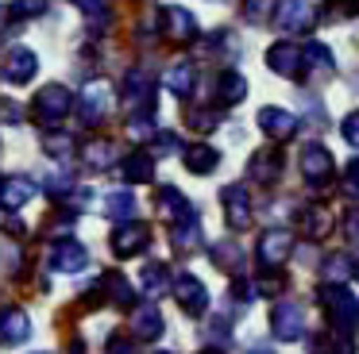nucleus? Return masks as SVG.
Segmentation results:
<instances>
[{"label": "nucleus", "mask_w": 359, "mask_h": 354, "mask_svg": "<svg viewBox=\"0 0 359 354\" xmlns=\"http://www.w3.org/2000/svg\"><path fill=\"white\" fill-rule=\"evenodd\" d=\"M320 304H325V316H328V327H332V335H344L351 339L359 331V300L351 297L344 285H320Z\"/></svg>", "instance_id": "1"}, {"label": "nucleus", "mask_w": 359, "mask_h": 354, "mask_svg": "<svg viewBox=\"0 0 359 354\" xmlns=\"http://www.w3.org/2000/svg\"><path fill=\"white\" fill-rule=\"evenodd\" d=\"M74 104H78V97H74L66 85H58V81L43 85V89L35 92V100H32V108H35V115H39L43 127H55V123H62L66 115L74 112Z\"/></svg>", "instance_id": "2"}, {"label": "nucleus", "mask_w": 359, "mask_h": 354, "mask_svg": "<svg viewBox=\"0 0 359 354\" xmlns=\"http://www.w3.org/2000/svg\"><path fill=\"white\" fill-rule=\"evenodd\" d=\"M120 104L132 115H151L155 112V81L147 69H128L124 89H120Z\"/></svg>", "instance_id": "3"}, {"label": "nucleus", "mask_w": 359, "mask_h": 354, "mask_svg": "<svg viewBox=\"0 0 359 354\" xmlns=\"http://www.w3.org/2000/svg\"><path fill=\"white\" fill-rule=\"evenodd\" d=\"M78 120L86 127H97V123L109 120V108H112V89L104 81H86L78 89Z\"/></svg>", "instance_id": "4"}, {"label": "nucleus", "mask_w": 359, "mask_h": 354, "mask_svg": "<svg viewBox=\"0 0 359 354\" xmlns=\"http://www.w3.org/2000/svg\"><path fill=\"white\" fill-rule=\"evenodd\" d=\"M302 174H305V185H309V189H328L332 177H336L332 154L320 143H305L302 146Z\"/></svg>", "instance_id": "5"}, {"label": "nucleus", "mask_w": 359, "mask_h": 354, "mask_svg": "<svg viewBox=\"0 0 359 354\" xmlns=\"http://www.w3.org/2000/svg\"><path fill=\"white\" fill-rule=\"evenodd\" d=\"M35 69H39V58H35L32 46L16 43L4 50V62H0V81L4 85H32Z\"/></svg>", "instance_id": "6"}, {"label": "nucleus", "mask_w": 359, "mask_h": 354, "mask_svg": "<svg viewBox=\"0 0 359 354\" xmlns=\"http://www.w3.org/2000/svg\"><path fill=\"white\" fill-rule=\"evenodd\" d=\"M271 331L278 343H297V339H305V308L297 304V300H278L271 312Z\"/></svg>", "instance_id": "7"}, {"label": "nucleus", "mask_w": 359, "mask_h": 354, "mask_svg": "<svg viewBox=\"0 0 359 354\" xmlns=\"http://www.w3.org/2000/svg\"><path fill=\"white\" fill-rule=\"evenodd\" d=\"M259 269H282V262H290V254H294V235L282 227H271L259 235Z\"/></svg>", "instance_id": "8"}, {"label": "nucleus", "mask_w": 359, "mask_h": 354, "mask_svg": "<svg viewBox=\"0 0 359 354\" xmlns=\"http://www.w3.org/2000/svg\"><path fill=\"white\" fill-rule=\"evenodd\" d=\"M109 246H112L116 258H135V254H143L151 246V227L140 223V220H128L109 235Z\"/></svg>", "instance_id": "9"}, {"label": "nucleus", "mask_w": 359, "mask_h": 354, "mask_svg": "<svg viewBox=\"0 0 359 354\" xmlns=\"http://www.w3.org/2000/svg\"><path fill=\"white\" fill-rule=\"evenodd\" d=\"M317 20H320V12L309 0H282L278 12H274V23H278L286 35H305V31H313Z\"/></svg>", "instance_id": "10"}, {"label": "nucleus", "mask_w": 359, "mask_h": 354, "mask_svg": "<svg viewBox=\"0 0 359 354\" xmlns=\"http://www.w3.org/2000/svg\"><path fill=\"white\" fill-rule=\"evenodd\" d=\"M220 200H224V220L232 231H248L251 223H255V208H251L248 185H228V189L220 192Z\"/></svg>", "instance_id": "11"}, {"label": "nucleus", "mask_w": 359, "mask_h": 354, "mask_svg": "<svg viewBox=\"0 0 359 354\" xmlns=\"http://www.w3.org/2000/svg\"><path fill=\"white\" fill-rule=\"evenodd\" d=\"M158 27L170 43H194L197 38V20L182 4H163L158 8Z\"/></svg>", "instance_id": "12"}, {"label": "nucleus", "mask_w": 359, "mask_h": 354, "mask_svg": "<svg viewBox=\"0 0 359 354\" xmlns=\"http://www.w3.org/2000/svg\"><path fill=\"white\" fill-rule=\"evenodd\" d=\"M255 123H259V131H263L266 139H274V143H282V139H290V135L297 131V115L286 112V108H278V104L259 108V112H255Z\"/></svg>", "instance_id": "13"}, {"label": "nucleus", "mask_w": 359, "mask_h": 354, "mask_svg": "<svg viewBox=\"0 0 359 354\" xmlns=\"http://www.w3.org/2000/svg\"><path fill=\"white\" fill-rule=\"evenodd\" d=\"M174 297H178V304H182L186 316H205L209 312V289H205V281H197L194 274H182L178 281H174Z\"/></svg>", "instance_id": "14"}, {"label": "nucleus", "mask_w": 359, "mask_h": 354, "mask_svg": "<svg viewBox=\"0 0 359 354\" xmlns=\"http://www.w3.org/2000/svg\"><path fill=\"white\" fill-rule=\"evenodd\" d=\"M336 73V58L325 43H309L302 46V77L305 81H325Z\"/></svg>", "instance_id": "15"}, {"label": "nucleus", "mask_w": 359, "mask_h": 354, "mask_svg": "<svg viewBox=\"0 0 359 354\" xmlns=\"http://www.w3.org/2000/svg\"><path fill=\"white\" fill-rule=\"evenodd\" d=\"M32 339V320H27L24 308L8 304V308H0V343L4 346H20Z\"/></svg>", "instance_id": "16"}, {"label": "nucleus", "mask_w": 359, "mask_h": 354, "mask_svg": "<svg viewBox=\"0 0 359 354\" xmlns=\"http://www.w3.org/2000/svg\"><path fill=\"white\" fill-rule=\"evenodd\" d=\"M266 66L278 77H302V46H294L290 38H278L266 50Z\"/></svg>", "instance_id": "17"}, {"label": "nucleus", "mask_w": 359, "mask_h": 354, "mask_svg": "<svg viewBox=\"0 0 359 354\" xmlns=\"http://www.w3.org/2000/svg\"><path fill=\"white\" fill-rule=\"evenodd\" d=\"M86 266H89L86 246L74 243V239H58L55 250H50V269H58V274H81Z\"/></svg>", "instance_id": "18"}, {"label": "nucleus", "mask_w": 359, "mask_h": 354, "mask_svg": "<svg viewBox=\"0 0 359 354\" xmlns=\"http://www.w3.org/2000/svg\"><path fill=\"white\" fill-rule=\"evenodd\" d=\"M163 335V312H158L155 304H140L132 312V339H143V343H155V339Z\"/></svg>", "instance_id": "19"}, {"label": "nucleus", "mask_w": 359, "mask_h": 354, "mask_svg": "<svg viewBox=\"0 0 359 354\" xmlns=\"http://www.w3.org/2000/svg\"><path fill=\"white\" fill-rule=\"evenodd\" d=\"M182 162H186V169L194 177H205V174H212V169L220 166V150L209 146V143H189L186 150H182Z\"/></svg>", "instance_id": "20"}, {"label": "nucleus", "mask_w": 359, "mask_h": 354, "mask_svg": "<svg viewBox=\"0 0 359 354\" xmlns=\"http://www.w3.org/2000/svg\"><path fill=\"white\" fill-rule=\"evenodd\" d=\"M39 192V185L32 177H8L4 189H0V204L8 208V212H20L24 204H32V197Z\"/></svg>", "instance_id": "21"}, {"label": "nucleus", "mask_w": 359, "mask_h": 354, "mask_svg": "<svg viewBox=\"0 0 359 354\" xmlns=\"http://www.w3.org/2000/svg\"><path fill=\"white\" fill-rule=\"evenodd\" d=\"M158 208H163V215L170 223H186V220H197V208L189 204L186 197H182L174 185H166V189H158Z\"/></svg>", "instance_id": "22"}, {"label": "nucleus", "mask_w": 359, "mask_h": 354, "mask_svg": "<svg viewBox=\"0 0 359 354\" xmlns=\"http://www.w3.org/2000/svg\"><path fill=\"white\" fill-rule=\"evenodd\" d=\"M163 85H166V92H174V97H189L194 85H197V66L194 62H174V66L163 73Z\"/></svg>", "instance_id": "23"}, {"label": "nucleus", "mask_w": 359, "mask_h": 354, "mask_svg": "<svg viewBox=\"0 0 359 354\" xmlns=\"http://www.w3.org/2000/svg\"><path fill=\"white\" fill-rule=\"evenodd\" d=\"M104 215H109V220H116V223H128V220H135V215H140V200H135V192H109V197H104Z\"/></svg>", "instance_id": "24"}, {"label": "nucleus", "mask_w": 359, "mask_h": 354, "mask_svg": "<svg viewBox=\"0 0 359 354\" xmlns=\"http://www.w3.org/2000/svg\"><path fill=\"white\" fill-rule=\"evenodd\" d=\"M251 177L255 181H263V185H274L278 181V174H282V154L274 150V146H266V150H259L255 158H251Z\"/></svg>", "instance_id": "25"}, {"label": "nucleus", "mask_w": 359, "mask_h": 354, "mask_svg": "<svg viewBox=\"0 0 359 354\" xmlns=\"http://www.w3.org/2000/svg\"><path fill=\"white\" fill-rule=\"evenodd\" d=\"M81 162H86V169H93V174H101V169L116 166V143H109V139L86 143V150H81Z\"/></svg>", "instance_id": "26"}, {"label": "nucleus", "mask_w": 359, "mask_h": 354, "mask_svg": "<svg viewBox=\"0 0 359 354\" xmlns=\"http://www.w3.org/2000/svg\"><path fill=\"white\" fill-rule=\"evenodd\" d=\"M120 177H124L128 185H147L155 181V158L151 154H132V158H124V166H120Z\"/></svg>", "instance_id": "27"}, {"label": "nucleus", "mask_w": 359, "mask_h": 354, "mask_svg": "<svg viewBox=\"0 0 359 354\" xmlns=\"http://www.w3.org/2000/svg\"><path fill=\"white\" fill-rule=\"evenodd\" d=\"M320 277H325L328 285H344L348 277H355V262H351V254L332 250L325 258V266H320Z\"/></svg>", "instance_id": "28"}, {"label": "nucleus", "mask_w": 359, "mask_h": 354, "mask_svg": "<svg viewBox=\"0 0 359 354\" xmlns=\"http://www.w3.org/2000/svg\"><path fill=\"white\" fill-rule=\"evenodd\" d=\"M243 97H248V81H243L236 69H224V73L217 77V100L232 108V104H240Z\"/></svg>", "instance_id": "29"}, {"label": "nucleus", "mask_w": 359, "mask_h": 354, "mask_svg": "<svg viewBox=\"0 0 359 354\" xmlns=\"http://www.w3.org/2000/svg\"><path fill=\"white\" fill-rule=\"evenodd\" d=\"M297 231H302V235H309V239H325L328 212L320 204H305L302 212H297Z\"/></svg>", "instance_id": "30"}, {"label": "nucleus", "mask_w": 359, "mask_h": 354, "mask_svg": "<svg viewBox=\"0 0 359 354\" xmlns=\"http://www.w3.org/2000/svg\"><path fill=\"white\" fill-rule=\"evenodd\" d=\"M174 250L178 254H194L197 246L205 243L201 239V220H186V223H174V235H170Z\"/></svg>", "instance_id": "31"}, {"label": "nucleus", "mask_w": 359, "mask_h": 354, "mask_svg": "<svg viewBox=\"0 0 359 354\" xmlns=\"http://www.w3.org/2000/svg\"><path fill=\"white\" fill-rule=\"evenodd\" d=\"M212 262H217V269H224L232 277L243 274V250L236 243H217L212 246Z\"/></svg>", "instance_id": "32"}, {"label": "nucleus", "mask_w": 359, "mask_h": 354, "mask_svg": "<svg viewBox=\"0 0 359 354\" xmlns=\"http://www.w3.org/2000/svg\"><path fill=\"white\" fill-rule=\"evenodd\" d=\"M166 285H170V274H166L163 262H151V266H143L140 289L147 292V297H158V292H166Z\"/></svg>", "instance_id": "33"}, {"label": "nucleus", "mask_w": 359, "mask_h": 354, "mask_svg": "<svg viewBox=\"0 0 359 354\" xmlns=\"http://www.w3.org/2000/svg\"><path fill=\"white\" fill-rule=\"evenodd\" d=\"M205 54H224V58H240V38L232 31H212L209 38L201 43Z\"/></svg>", "instance_id": "34"}, {"label": "nucleus", "mask_w": 359, "mask_h": 354, "mask_svg": "<svg viewBox=\"0 0 359 354\" xmlns=\"http://www.w3.org/2000/svg\"><path fill=\"white\" fill-rule=\"evenodd\" d=\"M359 15V0H325L320 4V20L325 23H344Z\"/></svg>", "instance_id": "35"}, {"label": "nucleus", "mask_w": 359, "mask_h": 354, "mask_svg": "<svg viewBox=\"0 0 359 354\" xmlns=\"http://www.w3.org/2000/svg\"><path fill=\"white\" fill-rule=\"evenodd\" d=\"M43 154L66 162V158L74 154V139L66 135V131H43Z\"/></svg>", "instance_id": "36"}, {"label": "nucleus", "mask_w": 359, "mask_h": 354, "mask_svg": "<svg viewBox=\"0 0 359 354\" xmlns=\"http://www.w3.org/2000/svg\"><path fill=\"white\" fill-rule=\"evenodd\" d=\"M104 289H109V297H112V304H120V308H128L135 300V289H132V281L128 277H120V274H104Z\"/></svg>", "instance_id": "37"}, {"label": "nucleus", "mask_w": 359, "mask_h": 354, "mask_svg": "<svg viewBox=\"0 0 359 354\" xmlns=\"http://www.w3.org/2000/svg\"><path fill=\"white\" fill-rule=\"evenodd\" d=\"M274 12H278V0H243V20L248 23H271Z\"/></svg>", "instance_id": "38"}, {"label": "nucleus", "mask_w": 359, "mask_h": 354, "mask_svg": "<svg viewBox=\"0 0 359 354\" xmlns=\"http://www.w3.org/2000/svg\"><path fill=\"white\" fill-rule=\"evenodd\" d=\"M74 227H78V208H66L62 215H55V220L43 223V235H50V239H66V235H74Z\"/></svg>", "instance_id": "39"}, {"label": "nucleus", "mask_w": 359, "mask_h": 354, "mask_svg": "<svg viewBox=\"0 0 359 354\" xmlns=\"http://www.w3.org/2000/svg\"><path fill=\"white\" fill-rule=\"evenodd\" d=\"M255 285H259V297H278L286 289V274L282 269H259Z\"/></svg>", "instance_id": "40"}, {"label": "nucleus", "mask_w": 359, "mask_h": 354, "mask_svg": "<svg viewBox=\"0 0 359 354\" xmlns=\"http://www.w3.org/2000/svg\"><path fill=\"white\" fill-rule=\"evenodd\" d=\"M186 120H189V127H194V131H201V135H205V131H212L220 120H224V112H217V108H194Z\"/></svg>", "instance_id": "41"}, {"label": "nucleus", "mask_w": 359, "mask_h": 354, "mask_svg": "<svg viewBox=\"0 0 359 354\" xmlns=\"http://www.w3.org/2000/svg\"><path fill=\"white\" fill-rule=\"evenodd\" d=\"M43 192H47V197H55V200L70 197V192H74V174H55V177H47V181H43Z\"/></svg>", "instance_id": "42"}, {"label": "nucleus", "mask_w": 359, "mask_h": 354, "mask_svg": "<svg viewBox=\"0 0 359 354\" xmlns=\"http://www.w3.org/2000/svg\"><path fill=\"white\" fill-rule=\"evenodd\" d=\"M232 297H236V304H251V300L259 297V285L240 274V277H232Z\"/></svg>", "instance_id": "43"}, {"label": "nucleus", "mask_w": 359, "mask_h": 354, "mask_svg": "<svg viewBox=\"0 0 359 354\" xmlns=\"http://www.w3.org/2000/svg\"><path fill=\"white\" fill-rule=\"evenodd\" d=\"M8 12H12V20H24V15H43V12H47V0H12Z\"/></svg>", "instance_id": "44"}, {"label": "nucleus", "mask_w": 359, "mask_h": 354, "mask_svg": "<svg viewBox=\"0 0 359 354\" xmlns=\"http://www.w3.org/2000/svg\"><path fill=\"white\" fill-rule=\"evenodd\" d=\"M340 135H344V143H348V146H359V108H351V112L344 115Z\"/></svg>", "instance_id": "45"}, {"label": "nucleus", "mask_w": 359, "mask_h": 354, "mask_svg": "<svg viewBox=\"0 0 359 354\" xmlns=\"http://www.w3.org/2000/svg\"><path fill=\"white\" fill-rule=\"evenodd\" d=\"M340 185H344V192H348L351 200H359V158H351V162H348V169H344Z\"/></svg>", "instance_id": "46"}, {"label": "nucleus", "mask_w": 359, "mask_h": 354, "mask_svg": "<svg viewBox=\"0 0 359 354\" xmlns=\"http://www.w3.org/2000/svg\"><path fill=\"white\" fill-rule=\"evenodd\" d=\"M155 143H158L155 150H158V154H166V158H170V154H178V150H182V139L174 135V131H158V135H155Z\"/></svg>", "instance_id": "47"}, {"label": "nucleus", "mask_w": 359, "mask_h": 354, "mask_svg": "<svg viewBox=\"0 0 359 354\" xmlns=\"http://www.w3.org/2000/svg\"><path fill=\"white\" fill-rule=\"evenodd\" d=\"M104 354H135V339H124V335H112Z\"/></svg>", "instance_id": "48"}, {"label": "nucleus", "mask_w": 359, "mask_h": 354, "mask_svg": "<svg viewBox=\"0 0 359 354\" xmlns=\"http://www.w3.org/2000/svg\"><path fill=\"white\" fill-rule=\"evenodd\" d=\"M344 231H348V243H351V246H359V204H355V208H348Z\"/></svg>", "instance_id": "49"}, {"label": "nucleus", "mask_w": 359, "mask_h": 354, "mask_svg": "<svg viewBox=\"0 0 359 354\" xmlns=\"http://www.w3.org/2000/svg\"><path fill=\"white\" fill-rule=\"evenodd\" d=\"M0 120L4 123H24V108L12 104V100H0Z\"/></svg>", "instance_id": "50"}, {"label": "nucleus", "mask_w": 359, "mask_h": 354, "mask_svg": "<svg viewBox=\"0 0 359 354\" xmlns=\"http://www.w3.org/2000/svg\"><path fill=\"white\" fill-rule=\"evenodd\" d=\"M74 8H81L86 15H104V8H109V0H70Z\"/></svg>", "instance_id": "51"}, {"label": "nucleus", "mask_w": 359, "mask_h": 354, "mask_svg": "<svg viewBox=\"0 0 359 354\" xmlns=\"http://www.w3.org/2000/svg\"><path fill=\"white\" fill-rule=\"evenodd\" d=\"M251 354H274V351H266V346H255V351H251Z\"/></svg>", "instance_id": "52"}, {"label": "nucleus", "mask_w": 359, "mask_h": 354, "mask_svg": "<svg viewBox=\"0 0 359 354\" xmlns=\"http://www.w3.org/2000/svg\"><path fill=\"white\" fill-rule=\"evenodd\" d=\"M201 354H224V351H217V346H209V351H201Z\"/></svg>", "instance_id": "53"}, {"label": "nucleus", "mask_w": 359, "mask_h": 354, "mask_svg": "<svg viewBox=\"0 0 359 354\" xmlns=\"http://www.w3.org/2000/svg\"><path fill=\"white\" fill-rule=\"evenodd\" d=\"M355 281H359V262H355Z\"/></svg>", "instance_id": "54"}, {"label": "nucleus", "mask_w": 359, "mask_h": 354, "mask_svg": "<svg viewBox=\"0 0 359 354\" xmlns=\"http://www.w3.org/2000/svg\"><path fill=\"white\" fill-rule=\"evenodd\" d=\"M212 4H224V0H212Z\"/></svg>", "instance_id": "55"}, {"label": "nucleus", "mask_w": 359, "mask_h": 354, "mask_svg": "<svg viewBox=\"0 0 359 354\" xmlns=\"http://www.w3.org/2000/svg\"><path fill=\"white\" fill-rule=\"evenodd\" d=\"M158 354H170V351H158Z\"/></svg>", "instance_id": "56"}, {"label": "nucleus", "mask_w": 359, "mask_h": 354, "mask_svg": "<svg viewBox=\"0 0 359 354\" xmlns=\"http://www.w3.org/2000/svg\"><path fill=\"white\" fill-rule=\"evenodd\" d=\"M0 189H4V181H0Z\"/></svg>", "instance_id": "57"}]
</instances>
